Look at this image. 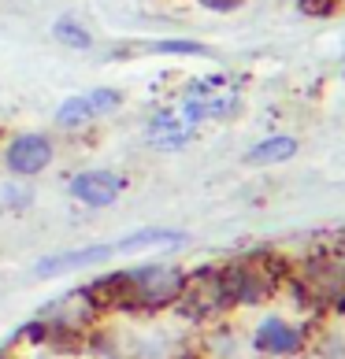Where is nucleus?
Returning <instances> with one entry per match:
<instances>
[{"label":"nucleus","instance_id":"f257e3e1","mask_svg":"<svg viewBox=\"0 0 345 359\" xmlns=\"http://www.w3.org/2000/svg\"><path fill=\"white\" fill-rule=\"evenodd\" d=\"M297 285L315 308L345 311V252H320L301 267Z\"/></svg>","mask_w":345,"mask_h":359},{"label":"nucleus","instance_id":"f03ea898","mask_svg":"<svg viewBox=\"0 0 345 359\" xmlns=\"http://www.w3.org/2000/svg\"><path fill=\"white\" fill-rule=\"evenodd\" d=\"M275 256H256V259H242L230 263V267L219 271L223 292H227V304H260L268 300L275 285H278V271H275Z\"/></svg>","mask_w":345,"mask_h":359},{"label":"nucleus","instance_id":"7ed1b4c3","mask_svg":"<svg viewBox=\"0 0 345 359\" xmlns=\"http://www.w3.org/2000/svg\"><path fill=\"white\" fill-rule=\"evenodd\" d=\"M126 282H130V311H160L178 304L185 274L171 267H141L126 271Z\"/></svg>","mask_w":345,"mask_h":359},{"label":"nucleus","instance_id":"20e7f679","mask_svg":"<svg viewBox=\"0 0 345 359\" xmlns=\"http://www.w3.org/2000/svg\"><path fill=\"white\" fill-rule=\"evenodd\" d=\"M237 93H227L223 89V78H211V82H197L190 89V97L182 100V118L185 123H208V118H227L237 111Z\"/></svg>","mask_w":345,"mask_h":359},{"label":"nucleus","instance_id":"39448f33","mask_svg":"<svg viewBox=\"0 0 345 359\" xmlns=\"http://www.w3.org/2000/svg\"><path fill=\"white\" fill-rule=\"evenodd\" d=\"M178 304H182V311L193 315V318H204V315H216L223 308H230L227 292H223V282H219V271H197L193 278H185Z\"/></svg>","mask_w":345,"mask_h":359},{"label":"nucleus","instance_id":"423d86ee","mask_svg":"<svg viewBox=\"0 0 345 359\" xmlns=\"http://www.w3.org/2000/svg\"><path fill=\"white\" fill-rule=\"evenodd\" d=\"M119 104H123V93L119 89H93V93H82V97L63 100L60 111H56V123L60 126H82L89 118H100V115L115 111Z\"/></svg>","mask_w":345,"mask_h":359},{"label":"nucleus","instance_id":"0eeeda50","mask_svg":"<svg viewBox=\"0 0 345 359\" xmlns=\"http://www.w3.org/2000/svg\"><path fill=\"white\" fill-rule=\"evenodd\" d=\"M119 256V245L108 241V245H89V248H74V252H56V256H45L41 263L34 267L37 278H56V274H67V271H82V267H93V263H104Z\"/></svg>","mask_w":345,"mask_h":359},{"label":"nucleus","instance_id":"6e6552de","mask_svg":"<svg viewBox=\"0 0 345 359\" xmlns=\"http://www.w3.org/2000/svg\"><path fill=\"white\" fill-rule=\"evenodd\" d=\"M52 163V141L45 134H19L8 144V167L15 175H41Z\"/></svg>","mask_w":345,"mask_h":359},{"label":"nucleus","instance_id":"1a4fd4ad","mask_svg":"<svg viewBox=\"0 0 345 359\" xmlns=\"http://www.w3.org/2000/svg\"><path fill=\"white\" fill-rule=\"evenodd\" d=\"M71 193H74V201H82L89 208H104V204L119 201L123 178L115 170H82V175L71 178Z\"/></svg>","mask_w":345,"mask_h":359},{"label":"nucleus","instance_id":"9d476101","mask_svg":"<svg viewBox=\"0 0 345 359\" xmlns=\"http://www.w3.org/2000/svg\"><path fill=\"white\" fill-rule=\"evenodd\" d=\"M301 344H304V334L278 315L263 318L256 330V348L268 355H294V352H301Z\"/></svg>","mask_w":345,"mask_h":359},{"label":"nucleus","instance_id":"9b49d317","mask_svg":"<svg viewBox=\"0 0 345 359\" xmlns=\"http://www.w3.org/2000/svg\"><path fill=\"white\" fill-rule=\"evenodd\" d=\"M193 137V123H185L182 111H160L149 123V141L156 149H182Z\"/></svg>","mask_w":345,"mask_h":359},{"label":"nucleus","instance_id":"f8f14e48","mask_svg":"<svg viewBox=\"0 0 345 359\" xmlns=\"http://www.w3.org/2000/svg\"><path fill=\"white\" fill-rule=\"evenodd\" d=\"M297 156V141L294 137H286V134H278V137H268V141H260L253 152H249V163H286V159H294Z\"/></svg>","mask_w":345,"mask_h":359},{"label":"nucleus","instance_id":"ddd939ff","mask_svg":"<svg viewBox=\"0 0 345 359\" xmlns=\"http://www.w3.org/2000/svg\"><path fill=\"white\" fill-rule=\"evenodd\" d=\"M52 34H56V41H63L67 48H89L93 45V37L86 26H78L74 19H60L56 26H52Z\"/></svg>","mask_w":345,"mask_h":359},{"label":"nucleus","instance_id":"4468645a","mask_svg":"<svg viewBox=\"0 0 345 359\" xmlns=\"http://www.w3.org/2000/svg\"><path fill=\"white\" fill-rule=\"evenodd\" d=\"M156 52H182V56H208V48L204 45H197V41H160V45H152Z\"/></svg>","mask_w":345,"mask_h":359},{"label":"nucleus","instance_id":"2eb2a0df","mask_svg":"<svg viewBox=\"0 0 345 359\" xmlns=\"http://www.w3.org/2000/svg\"><path fill=\"white\" fill-rule=\"evenodd\" d=\"M301 8L308 11V15H330V11H334V0H301Z\"/></svg>","mask_w":345,"mask_h":359},{"label":"nucleus","instance_id":"dca6fc26","mask_svg":"<svg viewBox=\"0 0 345 359\" xmlns=\"http://www.w3.org/2000/svg\"><path fill=\"white\" fill-rule=\"evenodd\" d=\"M201 4H204L208 11H234V8H242L245 0H201Z\"/></svg>","mask_w":345,"mask_h":359}]
</instances>
